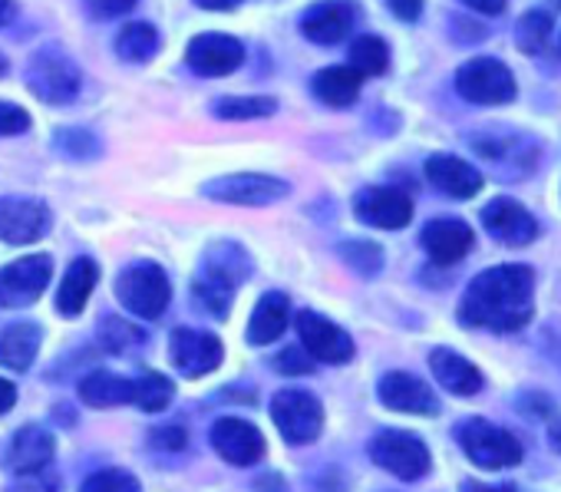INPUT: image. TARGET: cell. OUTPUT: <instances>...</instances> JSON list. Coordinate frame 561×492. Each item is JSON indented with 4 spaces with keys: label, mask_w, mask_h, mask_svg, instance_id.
Segmentation results:
<instances>
[{
    "label": "cell",
    "mask_w": 561,
    "mask_h": 492,
    "mask_svg": "<svg viewBox=\"0 0 561 492\" xmlns=\"http://www.w3.org/2000/svg\"><path fill=\"white\" fill-rule=\"evenodd\" d=\"M535 311V275L525 265H495L476 275L459 301V321L495 334L522 331Z\"/></svg>",
    "instance_id": "1"
},
{
    "label": "cell",
    "mask_w": 561,
    "mask_h": 492,
    "mask_svg": "<svg viewBox=\"0 0 561 492\" xmlns=\"http://www.w3.org/2000/svg\"><path fill=\"white\" fill-rule=\"evenodd\" d=\"M248 278V255L234 244H218L205 255V265L195 278V295L202 308L215 318H228L234 288Z\"/></svg>",
    "instance_id": "2"
},
{
    "label": "cell",
    "mask_w": 561,
    "mask_h": 492,
    "mask_svg": "<svg viewBox=\"0 0 561 492\" xmlns=\"http://www.w3.org/2000/svg\"><path fill=\"white\" fill-rule=\"evenodd\" d=\"M456 443L469 456V462H476L479 469H508L525 459L522 439L482 416L462 420L456 426Z\"/></svg>",
    "instance_id": "3"
},
{
    "label": "cell",
    "mask_w": 561,
    "mask_h": 492,
    "mask_svg": "<svg viewBox=\"0 0 561 492\" xmlns=\"http://www.w3.org/2000/svg\"><path fill=\"white\" fill-rule=\"evenodd\" d=\"M116 298L129 314L142 321H156L165 314L172 301V285L156 262H133L116 278Z\"/></svg>",
    "instance_id": "4"
},
{
    "label": "cell",
    "mask_w": 561,
    "mask_h": 492,
    "mask_svg": "<svg viewBox=\"0 0 561 492\" xmlns=\"http://www.w3.org/2000/svg\"><path fill=\"white\" fill-rule=\"evenodd\" d=\"M370 459L403 482H416L433 469V456L416 433L383 430L370 439Z\"/></svg>",
    "instance_id": "5"
},
{
    "label": "cell",
    "mask_w": 561,
    "mask_h": 492,
    "mask_svg": "<svg viewBox=\"0 0 561 492\" xmlns=\"http://www.w3.org/2000/svg\"><path fill=\"white\" fill-rule=\"evenodd\" d=\"M27 87L37 100L50 106H64L80 93V67L57 47H44L34 54L27 67Z\"/></svg>",
    "instance_id": "6"
},
{
    "label": "cell",
    "mask_w": 561,
    "mask_h": 492,
    "mask_svg": "<svg viewBox=\"0 0 561 492\" xmlns=\"http://www.w3.org/2000/svg\"><path fill=\"white\" fill-rule=\"evenodd\" d=\"M271 416L277 433L295 446L314 443L324 430V407L308 390H280L271 400Z\"/></svg>",
    "instance_id": "7"
},
{
    "label": "cell",
    "mask_w": 561,
    "mask_h": 492,
    "mask_svg": "<svg viewBox=\"0 0 561 492\" xmlns=\"http://www.w3.org/2000/svg\"><path fill=\"white\" fill-rule=\"evenodd\" d=\"M456 90L462 100L479 103V106H502L515 100V77L512 70L495 60V57H476L459 67L456 73Z\"/></svg>",
    "instance_id": "8"
},
{
    "label": "cell",
    "mask_w": 561,
    "mask_h": 492,
    "mask_svg": "<svg viewBox=\"0 0 561 492\" xmlns=\"http://www.w3.org/2000/svg\"><path fill=\"white\" fill-rule=\"evenodd\" d=\"M202 192L228 205H271V202L288 198L291 185L274 175H261V172H234V175H218L205 182Z\"/></svg>",
    "instance_id": "9"
},
{
    "label": "cell",
    "mask_w": 561,
    "mask_h": 492,
    "mask_svg": "<svg viewBox=\"0 0 561 492\" xmlns=\"http://www.w3.org/2000/svg\"><path fill=\"white\" fill-rule=\"evenodd\" d=\"M54 275L50 255H27L0 268V308H27L34 305Z\"/></svg>",
    "instance_id": "10"
},
{
    "label": "cell",
    "mask_w": 561,
    "mask_h": 492,
    "mask_svg": "<svg viewBox=\"0 0 561 492\" xmlns=\"http://www.w3.org/2000/svg\"><path fill=\"white\" fill-rule=\"evenodd\" d=\"M298 337L301 347L321 361V364H347L354 357V341L344 328H337L334 321L314 314V311H298Z\"/></svg>",
    "instance_id": "11"
},
{
    "label": "cell",
    "mask_w": 561,
    "mask_h": 492,
    "mask_svg": "<svg viewBox=\"0 0 561 492\" xmlns=\"http://www.w3.org/2000/svg\"><path fill=\"white\" fill-rule=\"evenodd\" d=\"M50 231V208L37 198H0V241L34 244Z\"/></svg>",
    "instance_id": "12"
},
{
    "label": "cell",
    "mask_w": 561,
    "mask_h": 492,
    "mask_svg": "<svg viewBox=\"0 0 561 492\" xmlns=\"http://www.w3.org/2000/svg\"><path fill=\"white\" fill-rule=\"evenodd\" d=\"M169 357H172V364H175L179 374H185V377H205V374H211L221 364L225 347L208 331L179 328L169 337Z\"/></svg>",
    "instance_id": "13"
},
{
    "label": "cell",
    "mask_w": 561,
    "mask_h": 492,
    "mask_svg": "<svg viewBox=\"0 0 561 492\" xmlns=\"http://www.w3.org/2000/svg\"><path fill=\"white\" fill-rule=\"evenodd\" d=\"M185 60L198 77H228L244 64V44L228 34H198L192 37Z\"/></svg>",
    "instance_id": "14"
},
{
    "label": "cell",
    "mask_w": 561,
    "mask_h": 492,
    "mask_svg": "<svg viewBox=\"0 0 561 492\" xmlns=\"http://www.w3.org/2000/svg\"><path fill=\"white\" fill-rule=\"evenodd\" d=\"M354 211L364 225H374V228H387V231H397V228H407L410 218H413V198L400 188H390V185H377V188H364L354 202Z\"/></svg>",
    "instance_id": "15"
},
{
    "label": "cell",
    "mask_w": 561,
    "mask_h": 492,
    "mask_svg": "<svg viewBox=\"0 0 561 492\" xmlns=\"http://www.w3.org/2000/svg\"><path fill=\"white\" fill-rule=\"evenodd\" d=\"M482 228L508 249H522V244L535 241L538 221L528 208H522L515 198H495L482 208Z\"/></svg>",
    "instance_id": "16"
},
{
    "label": "cell",
    "mask_w": 561,
    "mask_h": 492,
    "mask_svg": "<svg viewBox=\"0 0 561 492\" xmlns=\"http://www.w3.org/2000/svg\"><path fill=\"white\" fill-rule=\"evenodd\" d=\"M211 446L221 459H228L234 466H254L264 456L261 430L238 416H221L211 423Z\"/></svg>",
    "instance_id": "17"
},
{
    "label": "cell",
    "mask_w": 561,
    "mask_h": 492,
    "mask_svg": "<svg viewBox=\"0 0 561 492\" xmlns=\"http://www.w3.org/2000/svg\"><path fill=\"white\" fill-rule=\"evenodd\" d=\"M377 397L387 410H397V413H416V416H436L439 413V400L430 390V384H423L420 377L403 374V370L387 374L377 387Z\"/></svg>",
    "instance_id": "18"
},
{
    "label": "cell",
    "mask_w": 561,
    "mask_h": 492,
    "mask_svg": "<svg viewBox=\"0 0 561 492\" xmlns=\"http://www.w3.org/2000/svg\"><path fill=\"white\" fill-rule=\"evenodd\" d=\"M423 249L436 265H456L472 252V228L462 218H433L423 228Z\"/></svg>",
    "instance_id": "19"
},
{
    "label": "cell",
    "mask_w": 561,
    "mask_h": 492,
    "mask_svg": "<svg viewBox=\"0 0 561 492\" xmlns=\"http://www.w3.org/2000/svg\"><path fill=\"white\" fill-rule=\"evenodd\" d=\"M54 453H57V443L54 436L44 430V426H21L4 453V466L21 476V472H34V469H44L54 462Z\"/></svg>",
    "instance_id": "20"
},
{
    "label": "cell",
    "mask_w": 561,
    "mask_h": 492,
    "mask_svg": "<svg viewBox=\"0 0 561 492\" xmlns=\"http://www.w3.org/2000/svg\"><path fill=\"white\" fill-rule=\"evenodd\" d=\"M351 27H354V8L344 4V0H324V4H314L301 21L305 37L321 47L341 44L351 34Z\"/></svg>",
    "instance_id": "21"
},
{
    "label": "cell",
    "mask_w": 561,
    "mask_h": 492,
    "mask_svg": "<svg viewBox=\"0 0 561 492\" xmlns=\"http://www.w3.org/2000/svg\"><path fill=\"white\" fill-rule=\"evenodd\" d=\"M430 370L436 377V384L443 390H449L453 397H476L482 390V374L472 361H466L462 354L449 351V347H436L430 354Z\"/></svg>",
    "instance_id": "22"
},
{
    "label": "cell",
    "mask_w": 561,
    "mask_h": 492,
    "mask_svg": "<svg viewBox=\"0 0 561 492\" xmlns=\"http://www.w3.org/2000/svg\"><path fill=\"white\" fill-rule=\"evenodd\" d=\"M426 179L446 192L449 198H472L482 188V175L479 169H472L469 162H462L459 156H430L426 159Z\"/></svg>",
    "instance_id": "23"
},
{
    "label": "cell",
    "mask_w": 561,
    "mask_h": 492,
    "mask_svg": "<svg viewBox=\"0 0 561 492\" xmlns=\"http://www.w3.org/2000/svg\"><path fill=\"white\" fill-rule=\"evenodd\" d=\"M96 282H100V268H96V262H93V259H77V262L67 268L64 282H60V291H57V311H60L64 318H77V314H83V308H87V301H90V295H93Z\"/></svg>",
    "instance_id": "24"
},
{
    "label": "cell",
    "mask_w": 561,
    "mask_h": 492,
    "mask_svg": "<svg viewBox=\"0 0 561 492\" xmlns=\"http://www.w3.org/2000/svg\"><path fill=\"white\" fill-rule=\"evenodd\" d=\"M288 318H291V305H288L285 295H277V291L264 295V298L254 305V311H251L248 341H251L254 347H264V344L277 341L280 334L288 331Z\"/></svg>",
    "instance_id": "25"
},
{
    "label": "cell",
    "mask_w": 561,
    "mask_h": 492,
    "mask_svg": "<svg viewBox=\"0 0 561 492\" xmlns=\"http://www.w3.org/2000/svg\"><path fill=\"white\" fill-rule=\"evenodd\" d=\"M41 328L37 324H11L0 331V367H8V370H27L41 351Z\"/></svg>",
    "instance_id": "26"
},
{
    "label": "cell",
    "mask_w": 561,
    "mask_h": 492,
    "mask_svg": "<svg viewBox=\"0 0 561 492\" xmlns=\"http://www.w3.org/2000/svg\"><path fill=\"white\" fill-rule=\"evenodd\" d=\"M360 83H364V77L354 67H328L321 73H314V83L311 87H314V96L321 103H328L334 110H344V106L357 103Z\"/></svg>",
    "instance_id": "27"
},
{
    "label": "cell",
    "mask_w": 561,
    "mask_h": 492,
    "mask_svg": "<svg viewBox=\"0 0 561 492\" xmlns=\"http://www.w3.org/2000/svg\"><path fill=\"white\" fill-rule=\"evenodd\" d=\"M80 400L93 410H110V407H123L133 403V380L110 374V370H96L90 377L80 380Z\"/></svg>",
    "instance_id": "28"
},
{
    "label": "cell",
    "mask_w": 561,
    "mask_h": 492,
    "mask_svg": "<svg viewBox=\"0 0 561 492\" xmlns=\"http://www.w3.org/2000/svg\"><path fill=\"white\" fill-rule=\"evenodd\" d=\"M116 54L126 64H146L159 54V31L152 24H126L116 37Z\"/></svg>",
    "instance_id": "29"
},
{
    "label": "cell",
    "mask_w": 561,
    "mask_h": 492,
    "mask_svg": "<svg viewBox=\"0 0 561 492\" xmlns=\"http://www.w3.org/2000/svg\"><path fill=\"white\" fill-rule=\"evenodd\" d=\"M347 60H351L347 67H354L360 77H383L387 67H390V50H387V44L380 37L364 34V37H357L351 44V57Z\"/></svg>",
    "instance_id": "30"
},
{
    "label": "cell",
    "mask_w": 561,
    "mask_h": 492,
    "mask_svg": "<svg viewBox=\"0 0 561 492\" xmlns=\"http://www.w3.org/2000/svg\"><path fill=\"white\" fill-rule=\"evenodd\" d=\"M172 397H175V387H172V380L169 377H162V374H142L139 380H133V403L139 407V410H146V413H159V410H165L169 403H172Z\"/></svg>",
    "instance_id": "31"
},
{
    "label": "cell",
    "mask_w": 561,
    "mask_h": 492,
    "mask_svg": "<svg viewBox=\"0 0 561 492\" xmlns=\"http://www.w3.org/2000/svg\"><path fill=\"white\" fill-rule=\"evenodd\" d=\"M211 110L221 119H264L277 110V100H271V96H225V100H215Z\"/></svg>",
    "instance_id": "32"
},
{
    "label": "cell",
    "mask_w": 561,
    "mask_h": 492,
    "mask_svg": "<svg viewBox=\"0 0 561 492\" xmlns=\"http://www.w3.org/2000/svg\"><path fill=\"white\" fill-rule=\"evenodd\" d=\"M551 37V14L548 11H528L518 27H515V41L522 54H541L548 47Z\"/></svg>",
    "instance_id": "33"
},
{
    "label": "cell",
    "mask_w": 561,
    "mask_h": 492,
    "mask_svg": "<svg viewBox=\"0 0 561 492\" xmlns=\"http://www.w3.org/2000/svg\"><path fill=\"white\" fill-rule=\"evenodd\" d=\"M341 259L364 278H374L383 268V252L374 241H344L341 244Z\"/></svg>",
    "instance_id": "34"
},
{
    "label": "cell",
    "mask_w": 561,
    "mask_h": 492,
    "mask_svg": "<svg viewBox=\"0 0 561 492\" xmlns=\"http://www.w3.org/2000/svg\"><path fill=\"white\" fill-rule=\"evenodd\" d=\"M80 492H142V485L126 469H100L80 485Z\"/></svg>",
    "instance_id": "35"
},
{
    "label": "cell",
    "mask_w": 561,
    "mask_h": 492,
    "mask_svg": "<svg viewBox=\"0 0 561 492\" xmlns=\"http://www.w3.org/2000/svg\"><path fill=\"white\" fill-rule=\"evenodd\" d=\"M100 341H103L106 351H126V347L142 341V331L126 324L123 318H103L100 321Z\"/></svg>",
    "instance_id": "36"
},
{
    "label": "cell",
    "mask_w": 561,
    "mask_h": 492,
    "mask_svg": "<svg viewBox=\"0 0 561 492\" xmlns=\"http://www.w3.org/2000/svg\"><path fill=\"white\" fill-rule=\"evenodd\" d=\"M60 485H64L60 476L50 466H44V469H34V472H21L8 492H60Z\"/></svg>",
    "instance_id": "37"
},
{
    "label": "cell",
    "mask_w": 561,
    "mask_h": 492,
    "mask_svg": "<svg viewBox=\"0 0 561 492\" xmlns=\"http://www.w3.org/2000/svg\"><path fill=\"white\" fill-rule=\"evenodd\" d=\"M57 142L70 152V156H77V159H87V156H96V139L90 136V133H83V129H64V133H57Z\"/></svg>",
    "instance_id": "38"
},
{
    "label": "cell",
    "mask_w": 561,
    "mask_h": 492,
    "mask_svg": "<svg viewBox=\"0 0 561 492\" xmlns=\"http://www.w3.org/2000/svg\"><path fill=\"white\" fill-rule=\"evenodd\" d=\"M274 367L280 370V374H311L314 370V357L308 354V351H298V347H288V351H280L277 357H274Z\"/></svg>",
    "instance_id": "39"
},
{
    "label": "cell",
    "mask_w": 561,
    "mask_h": 492,
    "mask_svg": "<svg viewBox=\"0 0 561 492\" xmlns=\"http://www.w3.org/2000/svg\"><path fill=\"white\" fill-rule=\"evenodd\" d=\"M31 129V116L27 110L14 106V103H0V136H18Z\"/></svg>",
    "instance_id": "40"
},
{
    "label": "cell",
    "mask_w": 561,
    "mask_h": 492,
    "mask_svg": "<svg viewBox=\"0 0 561 492\" xmlns=\"http://www.w3.org/2000/svg\"><path fill=\"white\" fill-rule=\"evenodd\" d=\"M149 443H152L156 449L179 453V449H185V443H188V433H185L182 426H156V430L149 433Z\"/></svg>",
    "instance_id": "41"
},
{
    "label": "cell",
    "mask_w": 561,
    "mask_h": 492,
    "mask_svg": "<svg viewBox=\"0 0 561 492\" xmlns=\"http://www.w3.org/2000/svg\"><path fill=\"white\" fill-rule=\"evenodd\" d=\"M136 8V0H87V11L96 18V21H113L126 11Z\"/></svg>",
    "instance_id": "42"
},
{
    "label": "cell",
    "mask_w": 561,
    "mask_h": 492,
    "mask_svg": "<svg viewBox=\"0 0 561 492\" xmlns=\"http://www.w3.org/2000/svg\"><path fill=\"white\" fill-rule=\"evenodd\" d=\"M459 4L476 11V14H485V18H499V14H505L508 0H459Z\"/></svg>",
    "instance_id": "43"
},
{
    "label": "cell",
    "mask_w": 561,
    "mask_h": 492,
    "mask_svg": "<svg viewBox=\"0 0 561 492\" xmlns=\"http://www.w3.org/2000/svg\"><path fill=\"white\" fill-rule=\"evenodd\" d=\"M390 11H393V18H400V21H420V14H423V0H390Z\"/></svg>",
    "instance_id": "44"
},
{
    "label": "cell",
    "mask_w": 561,
    "mask_h": 492,
    "mask_svg": "<svg viewBox=\"0 0 561 492\" xmlns=\"http://www.w3.org/2000/svg\"><path fill=\"white\" fill-rule=\"evenodd\" d=\"M462 492H518L512 482H479V479H466Z\"/></svg>",
    "instance_id": "45"
},
{
    "label": "cell",
    "mask_w": 561,
    "mask_h": 492,
    "mask_svg": "<svg viewBox=\"0 0 561 492\" xmlns=\"http://www.w3.org/2000/svg\"><path fill=\"white\" fill-rule=\"evenodd\" d=\"M254 492H288V482L280 479L277 472H264L254 479Z\"/></svg>",
    "instance_id": "46"
},
{
    "label": "cell",
    "mask_w": 561,
    "mask_h": 492,
    "mask_svg": "<svg viewBox=\"0 0 561 492\" xmlns=\"http://www.w3.org/2000/svg\"><path fill=\"white\" fill-rule=\"evenodd\" d=\"M14 403H18V387H14L11 380L0 377V413L14 410Z\"/></svg>",
    "instance_id": "47"
},
{
    "label": "cell",
    "mask_w": 561,
    "mask_h": 492,
    "mask_svg": "<svg viewBox=\"0 0 561 492\" xmlns=\"http://www.w3.org/2000/svg\"><path fill=\"white\" fill-rule=\"evenodd\" d=\"M198 8H205V11H231V8H238L241 0H195Z\"/></svg>",
    "instance_id": "48"
},
{
    "label": "cell",
    "mask_w": 561,
    "mask_h": 492,
    "mask_svg": "<svg viewBox=\"0 0 561 492\" xmlns=\"http://www.w3.org/2000/svg\"><path fill=\"white\" fill-rule=\"evenodd\" d=\"M548 443H551L554 453H561V416H554V420L548 423Z\"/></svg>",
    "instance_id": "49"
},
{
    "label": "cell",
    "mask_w": 561,
    "mask_h": 492,
    "mask_svg": "<svg viewBox=\"0 0 561 492\" xmlns=\"http://www.w3.org/2000/svg\"><path fill=\"white\" fill-rule=\"evenodd\" d=\"M14 0H0V27H8L14 21Z\"/></svg>",
    "instance_id": "50"
},
{
    "label": "cell",
    "mask_w": 561,
    "mask_h": 492,
    "mask_svg": "<svg viewBox=\"0 0 561 492\" xmlns=\"http://www.w3.org/2000/svg\"><path fill=\"white\" fill-rule=\"evenodd\" d=\"M4 73H8V60H4V57H0V77H4Z\"/></svg>",
    "instance_id": "51"
}]
</instances>
